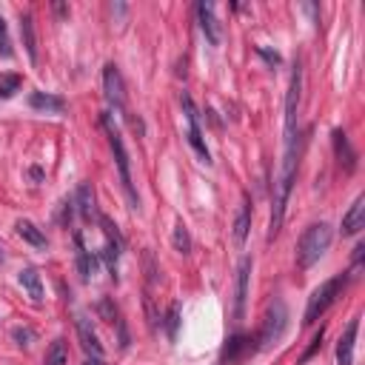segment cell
<instances>
[{"mask_svg":"<svg viewBox=\"0 0 365 365\" xmlns=\"http://www.w3.org/2000/svg\"><path fill=\"white\" fill-rule=\"evenodd\" d=\"M331 226L328 223H314V226H308L297 243V266L305 271L311 269L314 263H320V257L328 251L331 245Z\"/></svg>","mask_w":365,"mask_h":365,"instance_id":"cell-1","label":"cell"},{"mask_svg":"<svg viewBox=\"0 0 365 365\" xmlns=\"http://www.w3.org/2000/svg\"><path fill=\"white\" fill-rule=\"evenodd\" d=\"M345 283H348V277L345 274H337V277H331V280H326L320 288H314V294L308 297V305H305V317H302V323L305 326H314L326 311L337 302V297L345 291Z\"/></svg>","mask_w":365,"mask_h":365,"instance_id":"cell-2","label":"cell"},{"mask_svg":"<svg viewBox=\"0 0 365 365\" xmlns=\"http://www.w3.org/2000/svg\"><path fill=\"white\" fill-rule=\"evenodd\" d=\"M103 126H106L109 146H112V151H115V163H117V172H120V183H123V188H126V194H129V203H132V208H140L137 194H134V186H132V166H129L126 143H123V137H120V132L115 129V123H112L109 115H103Z\"/></svg>","mask_w":365,"mask_h":365,"instance_id":"cell-3","label":"cell"},{"mask_svg":"<svg viewBox=\"0 0 365 365\" xmlns=\"http://www.w3.org/2000/svg\"><path fill=\"white\" fill-rule=\"evenodd\" d=\"M286 328H288V308H286V302L277 297V300L269 305L266 317H263V328H260V337H257L260 348H271V345H277V342L283 340Z\"/></svg>","mask_w":365,"mask_h":365,"instance_id":"cell-4","label":"cell"},{"mask_svg":"<svg viewBox=\"0 0 365 365\" xmlns=\"http://www.w3.org/2000/svg\"><path fill=\"white\" fill-rule=\"evenodd\" d=\"M183 103V112H186V120H188V146L197 151V158L203 163H212V154H208V146L203 140V132H200V115H197V106H194V100L188 94L180 97Z\"/></svg>","mask_w":365,"mask_h":365,"instance_id":"cell-5","label":"cell"},{"mask_svg":"<svg viewBox=\"0 0 365 365\" xmlns=\"http://www.w3.org/2000/svg\"><path fill=\"white\" fill-rule=\"evenodd\" d=\"M103 89H106V100H109V106H115L117 112L126 109V89H123V77L117 72V66H106L103 69Z\"/></svg>","mask_w":365,"mask_h":365,"instance_id":"cell-6","label":"cell"},{"mask_svg":"<svg viewBox=\"0 0 365 365\" xmlns=\"http://www.w3.org/2000/svg\"><path fill=\"white\" fill-rule=\"evenodd\" d=\"M197 20H200V29H203L205 40L212 43V46H220L223 34H220V23L214 18V6L205 4V0H203V4H197Z\"/></svg>","mask_w":365,"mask_h":365,"instance_id":"cell-7","label":"cell"},{"mask_svg":"<svg viewBox=\"0 0 365 365\" xmlns=\"http://www.w3.org/2000/svg\"><path fill=\"white\" fill-rule=\"evenodd\" d=\"M77 337H80V345H83V351H86L91 359H100V362H103V357H106V351H103V342H100L97 331L91 328V323H89L86 317H77Z\"/></svg>","mask_w":365,"mask_h":365,"instance_id":"cell-8","label":"cell"},{"mask_svg":"<svg viewBox=\"0 0 365 365\" xmlns=\"http://www.w3.org/2000/svg\"><path fill=\"white\" fill-rule=\"evenodd\" d=\"M248 280H251V257H245L237 269V297H234V320L240 323L245 314V300H248Z\"/></svg>","mask_w":365,"mask_h":365,"instance_id":"cell-9","label":"cell"},{"mask_svg":"<svg viewBox=\"0 0 365 365\" xmlns=\"http://www.w3.org/2000/svg\"><path fill=\"white\" fill-rule=\"evenodd\" d=\"M362 226H365V197L359 194V197L351 203L348 212L342 214V237H354V234H359Z\"/></svg>","mask_w":365,"mask_h":365,"instance_id":"cell-10","label":"cell"},{"mask_svg":"<svg viewBox=\"0 0 365 365\" xmlns=\"http://www.w3.org/2000/svg\"><path fill=\"white\" fill-rule=\"evenodd\" d=\"M357 331H359V320L354 317L348 323V328L342 331L340 342H337V365H354V345H357Z\"/></svg>","mask_w":365,"mask_h":365,"instance_id":"cell-11","label":"cell"},{"mask_svg":"<svg viewBox=\"0 0 365 365\" xmlns=\"http://www.w3.org/2000/svg\"><path fill=\"white\" fill-rule=\"evenodd\" d=\"M334 151H337V160H340V166L351 174L354 169H357V151L351 148V143H348V134L342 132V129H334Z\"/></svg>","mask_w":365,"mask_h":365,"instance_id":"cell-12","label":"cell"},{"mask_svg":"<svg viewBox=\"0 0 365 365\" xmlns=\"http://www.w3.org/2000/svg\"><path fill=\"white\" fill-rule=\"evenodd\" d=\"M248 231H251V203H248V197H243V203L237 208V217H234V243L240 248L245 245Z\"/></svg>","mask_w":365,"mask_h":365,"instance_id":"cell-13","label":"cell"},{"mask_svg":"<svg viewBox=\"0 0 365 365\" xmlns=\"http://www.w3.org/2000/svg\"><path fill=\"white\" fill-rule=\"evenodd\" d=\"M20 37H23V46H26V55H29V63L37 66V34H34V20L32 15H20Z\"/></svg>","mask_w":365,"mask_h":365,"instance_id":"cell-14","label":"cell"},{"mask_svg":"<svg viewBox=\"0 0 365 365\" xmlns=\"http://www.w3.org/2000/svg\"><path fill=\"white\" fill-rule=\"evenodd\" d=\"M248 351H254L251 340H248V337H243V334H234V337L229 340L226 351H223V365H234V362H240Z\"/></svg>","mask_w":365,"mask_h":365,"instance_id":"cell-15","label":"cell"},{"mask_svg":"<svg viewBox=\"0 0 365 365\" xmlns=\"http://www.w3.org/2000/svg\"><path fill=\"white\" fill-rule=\"evenodd\" d=\"M29 106H32V109H37V112H55V115H60V112L66 109V103H63V97H58V94L32 91V97H29Z\"/></svg>","mask_w":365,"mask_h":365,"instance_id":"cell-16","label":"cell"},{"mask_svg":"<svg viewBox=\"0 0 365 365\" xmlns=\"http://www.w3.org/2000/svg\"><path fill=\"white\" fill-rule=\"evenodd\" d=\"M18 280H20V286L29 291V297H32L34 302H43V280H40L37 269H23V271L18 274Z\"/></svg>","mask_w":365,"mask_h":365,"instance_id":"cell-17","label":"cell"},{"mask_svg":"<svg viewBox=\"0 0 365 365\" xmlns=\"http://www.w3.org/2000/svg\"><path fill=\"white\" fill-rule=\"evenodd\" d=\"M77 208H80L83 220L100 217V214H97V205H94V191H91V186H89V183H83V186L77 188Z\"/></svg>","mask_w":365,"mask_h":365,"instance_id":"cell-18","label":"cell"},{"mask_svg":"<svg viewBox=\"0 0 365 365\" xmlns=\"http://www.w3.org/2000/svg\"><path fill=\"white\" fill-rule=\"evenodd\" d=\"M15 229H18V234H20L29 245H34V248H46V245H49V243H46V234H43L34 223H29V220H18Z\"/></svg>","mask_w":365,"mask_h":365,"instance_id":"cell-19","label":"cell"},{"mask_svg":"<svg viewBox=\"0 0 365 365\" xmlns=\"http://www.w3.org/2000/svg\"><path fill=\"white\" fill-rule=\"evenodd\" d=\"M75 243H77V269H80V277L89 283V280L94 277V271H97V260H94V257H89V251L83 248L80 234L75 237Z\"/></svg>","mask_w":365,"mask_h":365,"instance_id":"cell-20","label":"cell"},{"mask_svg":"<svg viewBox=\"0 0 365 365\" xmlns=\"http://www.w3.org/2000/svg\"><path fill=\"white\" fill-rule=\"evenodd\" d=\"M69 362V351H66V340H55L46 351V365H66Z\"/></svg>","mask_w":365,"mask_h":365,"instance_id":"cell-21","label":"cell"},{"mask_svg":"<svg viewBox=\"0 0 365 365\" xmlns=\"http://www.w3.org/2000/svg\"><path fill=\"white\" fill-rule=\"evenodd\" d=\"M20 75H0V97L9 100L15 97V91H20Z\"/></svg>","mask_w":365,"mask_h":365,"instance_id":"cell-22","label":"cell"},{"mask_svg":"<svg viewBox=\"0 0 365 365\" xmlns=\"http://www.w3.org/2000/svg\"><path fill=\"white\" fill-rule=\"evenodd\" d=\"M172 243H174V248H177L180 254H188V251H191V237H188V229H186L183 223L174 226V237H172Z\"/></svg>","mask_w":365,"mask_h":365,"instance_id":"cell-23","label":"cell"},{"mask_svg":"<svg viewBox=\"0 0 365 365\" xmlns=\"http://www.w3.org/2000/svg\"><path fill=\"white\" fill-rule=\"evenodd\" d=\"M177 326H180V302H172V308H169V317H166V331H169V340H177Z\"/></svg>","mask_w":365,"mask_h":365,"instance_id":"cell-24","label":"cell"},{"mask_svg":"<svg viewBox=\"0 0 365 365\" xmlns=\"http://www.w3.org/2000/svg\"><path fill=\"white\" fill-rule=\"evenodd\" d=\"M12 340H15L20 348H29V345L34 342V331H32V328H23V326H18V328H12Z\"/></svg>","mask_w":365,"mask_h":365,"instance_id":"cell-25","label":"cell"},{"mask_svg":"<svg viewBox=\"0 0 365 365\" xmlns=\"http://www.w3.org/2000/svg\"><path fill=\"white\" fill-rule=\"evenodd\" d=\"M0 58L9 60L12 58V43H9V32H6V20L0 18Z\"/></svg>","mask_w":365,"mask_h":365,"instance_id":"cell-26","label":"cell"},{"mask_svg":"<svg viewBox=\"0 0 365 365\" xmlns=\"http://www.w3.org/2000/svg\"><path fill=\"white\" fill-rule=\"evenodd\" d=\"M146 311H148V323H151V328H158V311H154V302H151V294H146Z\"/></svg>","mask_w":365,"mask_h":365,"instance_id":"cell-27","label":"cell"},{"mask_svg":"<svg viewBox=\"0 0 365 365\" xmlns=\"http://www.w3.org/2000/svg\"><path fill=\"white\" fill-rule=\"evenodd\" d=\"M86 365H103V362H100V359H91V362H86Z\"/></svg>","mask_w":365,"mask_h":365,"instance_id":"cell-28","label":"cell"},{"mask_svg":"<svg viewBox=\"0 0 365 365\" xmlns=\"http://www.w3.org/2000/svg\"><path fill=\"white\" fill-rule=\"evenodd\" d=\"M0 263H4V254H0Z\"/></svg>","mask_w":365,"mask_h":365,"instance_id":"cell-29","label":"cell"}]
</instances>
